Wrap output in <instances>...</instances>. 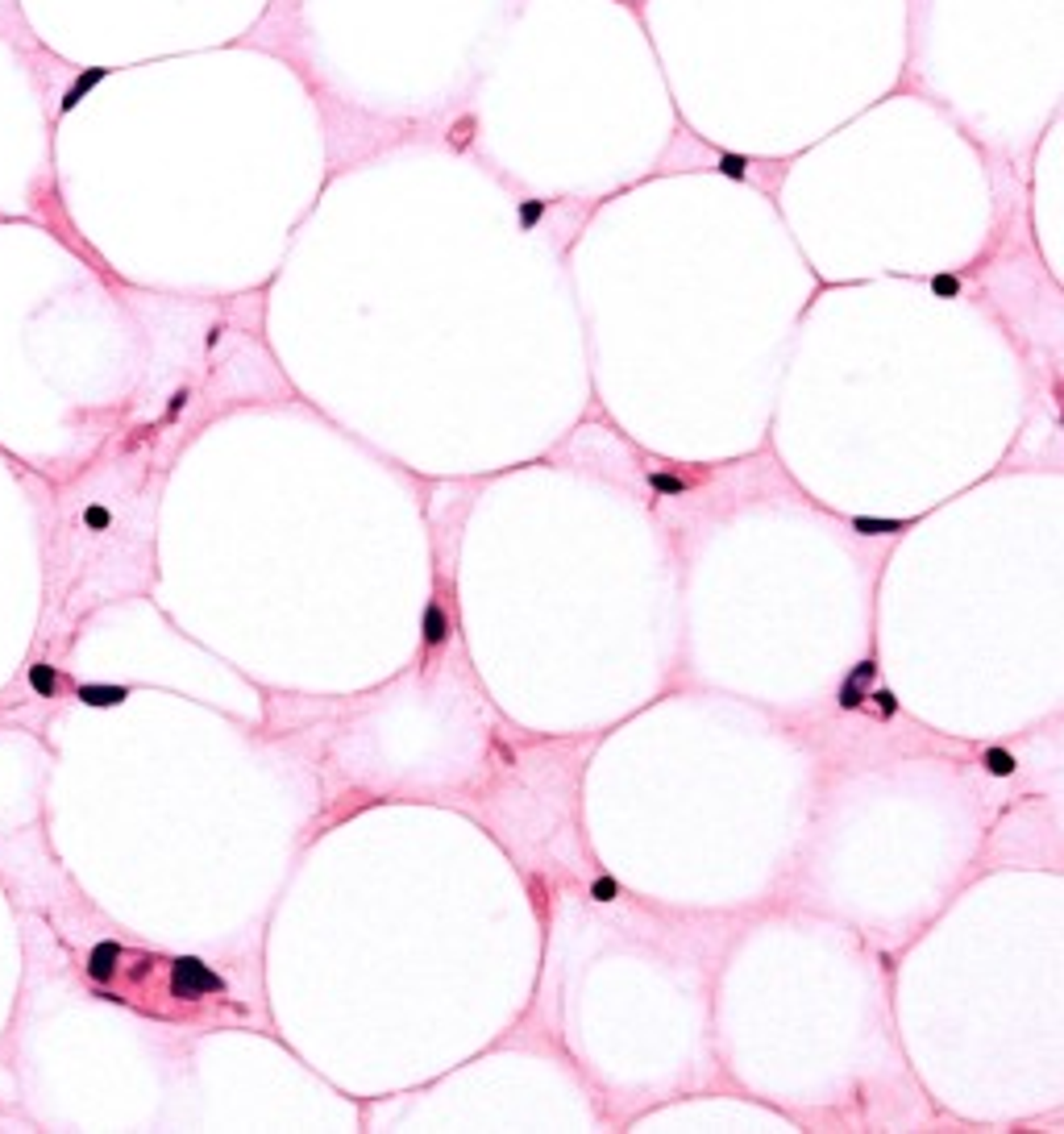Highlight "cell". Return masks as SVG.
Returning <instances> with one entry per match:
<instances>
[{
    "label": "cell",
    "mask_w": 1064,
    "mask_h": 1134,
    "mask_svg": "<svg viewBox=\"0 0 1064 1134\" xmlns=\"http://www.w3.org/2000/svg\"><path fill=\"white\" fill-rule=\"evenodd\" d=\"M171 993L183 998V1002H196V998H209V993H225V977L212 972L204 960L196 956H179L171 960Z\"/></svg>",
    "instance_id": "obj_1"
},
{
    "label": "cell",
    "mask_w": 1064,
    "mask_h": 1134,
    "mask_svg": "<svg viewBox=\"0 0 1064 1134\" xmlns=\"http://www.w3.org/2000/svg\"><path fill=\"white\" fill-rule=\"evenodd\" d=\"M454 636V615H449V607H445V599H429L424 603V611H420V644L433 653V648H441V644Z\"/></svg>",
    "instance_id": "obj_2"
},
{
    "label": "cell",
    "mask_w": 1064,
    "mask_h": 1134,
    "mask_svg": "<svg viewBox=\"0 0 1064 1134\" xmlns=\"http://www.w3.org/2000/svg\"><path fill=\"white\" fill-rule=\"evenodd\" d=\"M109 76H113V67H88V71H79V76L71 79V88L63 92V100H58V116H71V109H79Z\"/></svg>",
    "instance_id": "obj_3"
},
{
    "label": "cell",
    "mask_w": 1064,
    "mask_h": 1134,
    "mask_svg": "<svg viewBox=\"0 0 1064 1134\" xmlns=\"http://www.w3.org/2000/svg\"><path fill=\"white\" fill-rule=\"evenodd\" d=\"M121 956H125V952H121V944H116V939H104V944H96V947H92V956H88V977H92V981H104V985H109V981L116 977V965H121Z\"/></svg>",
    "instance_id": "obj_4"
},
{
    "label": "cell",
    "mask_w": 1064,
    "mask_h": 1134,
    "mask_svg": "<svg viewBox=\"0 0 1064 1134\" xmlns=\"http://www.w3.org/2000/svg\"><path fill=\"white\" fill-rule=\"evenodd\" d=\"M76 699L83 702V706H121V702L130 699V686H104V681H83L76 690Z\"/></svg>",
    "instance_id": "obj_5"
},
{
    "label": "cell",
    "mask_w": 1064,
    "mask_h": 1134,
    "mask_svg": "<svg viewBox=\"0 0 1064 1134\" xmlns=\"http://www.w3.org/2000/svg\"><path fill=\"white\" fill-rule=\"evenodd\" d=\"M914 520H890V515H853L848 520V528L856 536H898V532H907Z\"/></svg>",
    "instance_id": "obj_6"
},
{
    "label": "cell",
    "mask_w": 1064,
    "mask_h": 1134,
    "mask_svg": "<svg viewBox=\"0 0 1064 1134\" xmlns=\"http://www.w3.org/2000/svg\"><path fill=\"white\" fill-rule=\"evenodd\" d=\"M645 487L657 494V499H678V494H686L690 487H695V478L674 474V470H648L645 474Z\"/></svg>",
    "instance_id": "obj_7"
},
{
    "label": "cell",
    "mask_w": 1064,
    "mask_h": 1134,
    "mask_svg": "<svg viewBox=\"0 0 1064 1134\" xmlns=\"http://www.w3.org/2000/svg\"><path fill=\"white\" fill-rule=\"evenodd\" d=\"M869 690H874V686H865L861 678L848 673V678L840 681V690H836V706L840 711H861V706L869 702Z\"/></svg>",
    "instance_id": "obj_8"
},
{
    "label": "cell",
    "mask_w": 1064,
    "mask_h": 1134,
    "mask_svg": "<svg viewBox=\"0 0 1064 1134\" xmlns=\"http://www.w3.org/2000/svg\"><path fill=\"white\" fill-rule=\"evenodd\" d=\"M545 212H549V204H545V200H536V196H529V200H515V225H520V233H532V229L545 221Z\"/></svg>",
    "instance_id": "obj_9"
},
{
    "label": "cell",
    "mask_w": 1064,
    "mask_h": 1134,
    "mask_svg": "<svg viewBox=\"0 0 1064 1134\" xmlns=\"http://www.w3.org/2000/svg\"><path fill=\"white\" fill-rule=\"evenodd\" d=\"M30 686H34V694H38V699H55V694H58L55 665H46V661H34V665H30Z\"/></svg>",
    "instance_id": "obj_10"
},
{
    "label": "cell",
    "mask_w": 1064,
    "mask_h": 1134,
    "mask_svg": "<svg viewBox=\"0 0 1064 1134\" xmlns=\"http://www.w3.org/2000/svg\"><path fill=\"white\" fill-rule=\"evenodd\" d=\"M981 769H986L989 777H1010L1014 769H1019V760H1014V753H1007V748H998V744H994V748H986V753H981Z\"/></svg>",
    "instance_id": "obj_11"
},
{
    "label": "cell",
    "mask_w": 1064,
    "mask_h": 1134,
    "mask_svg": "<svg viewBox=\"0 0 1064 1134\" xmlns=\"http://www.w3.org/2000/svg\"><path fill=\"white\" fill-rule=\"evenodd\" d=\"M624 893H620V881L611 877V872H595L590 877V902H599V906H611V902H620Z\"/></svg>",
    "instance_id": "obj_12"
},
{
    "label": "cell",
    "mask_w": 1064,
    "mask_h": 1134,
    "mask_svg": "<svg viewBox=\"0 0 1064 1134\" xmlns=\"http://www.w3.org/2000/svg\"><path fill=\"white\" fill-rule=\"evenodd\" d=\"M748 167H753V158H748V154L723 150L720 158H715V170H720L723 179H748Z\"/></svg>",
    "instance_id": "obj_13"
},
{
    "label": "cell",
    "mask_w": 1064,
    "mask_h": 1134,
    "mask_svg": "<svg viewBox=\"0 0 1064 1134\" xmlns=\"http://www.w3.org/2000/svg\"><path fill=\"white\" fill-rule=\"evenodd\" d=\"M961 291H965L961 275H935V279H931V295H935V300H961Z\"/></svg>",
    "instance_id": "obj_14"
},
{
    "label": "cell",
    "mask_w": 1064,
    "mask_h": 1134,
    "mask_svg": "<svg viewBox=\"0 0 1064 1134\" xmlns=\"http://www.w3.org/2000/svg\"><path fill=\"white\" fill-rule=\"evenodd\" d=\"M475 129H478L475 116H457L454 129H449V146H454V150H466V146L475 142Z\"/></svg>",
    "instance_id": "obj_15"
},
{
    "label": "cell",
    "mask_w": 1064,
    "mask_h": 1134,
    "mask_svg": "<svg viewBox=\"0 0 1064 1134\" xmlns=\"http://www.w3.org/2000/svg\"><path fill=\"white\" fill-rule=\"evenodd\" d=\"M83 528L88 532H109L113 528V511L104 507V503H92V507L83 511Z\"/></svg>",
    "instance_id": "obj_16"
},
{
    "label": "cell",
    "mask_w": 1064,
    "mask_h": 1134,
    "mask_svg": "<svg viewBox=\"0 0 1064 1134\" xmlns=\"http://www.w3.org/2000/svg\"><path fill=\"white\" fill-rule=\"evenodd\" d=\"M869 702L877 706V715H881V719H894V715H898V699H894V690H886V686L869 690Z\"/></svg>",
    "instance_id": "obj_17"
},
{
    "label": "cell",
    "mask_w": 1064,
    "mask_h": 1134,
    "mask_svg": "<svg viewBox=\"0 0 1064 1134\" xmlns=\"http://www.w3.org/2000/svg\"><path fill=\"white\" fill-rule=\"evenodd\" d=\"M188 387H183V391H175V395H171V403H167V420H175V416H179V412H183V408H188Z\"/></svg>",
    "instance_id": "obj_18"
}]
</instances>
